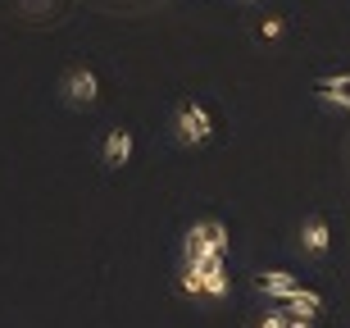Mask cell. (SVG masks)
<instances>
[{
  "label": "cell",
  "instance_id": "obj_1",
  "mask_svg": "<svg viewBox=\"0 0 350 328\" xmlns=\"http://www.w3.org/2000/svg\"><path fill=\"white\" fill-rule=\"evenodd\" d=\"M228 260V228L223 219H196L182 237V264H209Z\"/></svg>",
  "mask_w": 350,
  "mask_h": 328
},
{
  "label": "cell",
  "instance_id": "obj_2",
  "mask_svg": "<svg viewBox=\"0 0 350 328\" xmlns=\"http://www.w3.org/2000/svg\"><path fill=\"white\" fill-rule=\"evenodd\" d=\"M173 137L182 146H205L214 137V110L205 101H182L178 114H173Z\"/></svg>",
  "mask_w": 350,
  "mask_h": 328
},
{
  "label": "cell",
  "instance_id": "obj_3",
  "mask_svg": "<svg viewBox=\"0 0 350 328\" xmlns=\"http://www.w3.org/2000/svg\"><path fill=\"white\" fill-rule=\"evenodd\" d=\"M59 92H64V101L73 110H87V105H96V101H100V78H96V68L73 64L64 73V82H59Z\"/></svg>",
  "mask_w": 350,
  "mask_h": 328
},
{
  "label": "cell",
  "instance_id": "obj_4",
  "mask_svg": "<svg viewBox=\"0 0 350 328\" xmlns=\"http://www.w3.org/2000/svg\"><path fill=\"white\" fill-rule=\"evenodd\" d=\"M314 96L323 105L350 114V73H323V78H314Z\"/></svg>",
  "mask_w": 350,
  "mask_h": 328
},
{
  "label": "cell",
  "instance_id": "obj_5",
  "mask_svg": "<svg viewBox=\"0 0 350 328\" xmlns=\"http://www.w3.org/2000/svg\"><path fill=\"white\" fill-rule=\"evenodd\" d=\"M255 292H260V297H273V301H286V297L300 292V278L286 274V269H260V274H255Z\"/></svg>",
  "mask_w": 350,
  "mask_h": 328
},
{
  "label": "cell",
  "instance_id": "obj_6",
  "mask_svg": "<svg viewBox=\"0 0 350 328\" xmlns=\"http://www.w3.org/2000/svg\"><path fill=\"white\" fill-rule=\"evenodd\" d=\"M132 151H137V137H132V128H109V137H105V169H123L132 160Z\"/></svg>",
  "mask_w": 350,
  "mask_h": 328
},
{
  "label": "cell",
  "instance_id": "obj_7",
  "mask_svg": "<svg viewBox=\"0 0 350 328\" xmlns=\"http://www.w3.org/2000/svg\"><path fill=\"white\" fill-rule=\"evenodd\" d=\"M300 247L310 251V255H327L332 251V223L323 214H310V219L300 223Z\"/></svg>",
  "mask_w": 350,
  "mask_h": 328
},
{
  "label": "cell",
  "instance_id": "obj_8",
  "mask_svg": "<svg viewBox=\"0 0 350 328\" xmlns=\"http://www.w3.org/2000/svg\"><path fill=\"white\" fill-rule=\"evenodd\" d=\"M282 315H291V319H319V315H323V297L310 292V288H300L296 297H286V301H282Z\"/></svg>",
  "mask_w": 350,
  "mask_h": 328
},
{
  "label": "cell",
  "instance_id": "obj_9",
  "mask_svg": "<svg viewBox=\"0 0 350 328\" xmlns=\"http://www.w3.org/2000/svg\"><path fill=\"white\" fill-rule=\"evenodd\" d=\"M205 297L209 301H223V297H228V260L205 264Z\"/></svg>",
  "mask_w": 350,
  "mask_h": 328
},
{
  "label": "cell",
  "instance_id": "obj_10",
  "mask_svg": "<svg viewBox=\"0 0 350 328\" xmlns=\"http://www.w3.org/2000/svg\"><path fill=\"white\" fill-rule=\"evenodd\" d=\"M178 288H182V297H205V264H182Z\"/></svg>",
  "mask_w": 350,
  "mask_h": 328
},
{
  "label": "cell",
  "instance_id": "obj_11",
  "mask_svg": "<svg viewBox=\"0 0 350 328\" xmlns=\"http://www.w3.org/2000/svg\"><path fill=\"white\" fill-rule=\"evenodd\" d=\"M260 37H264V41L282 37V18H264V23H260Z\"/></svg>",
  "mask_w": 350,
  "mask_h": 328
},
{
  "label": "cell",
  "instance_id": "obj_12",
  "mask_svg": "<svg viewBox=\"0 0 350 328\" xmlns=\"http://www.w3.org/2000/svg\"><path fill=\"white\" fill-rule=\"evenodd\" d=\"M255 328H286V315H282V310H273V315H264Z\"/></svg>",
  "mask_w": 350,
  "mask_h": 328
},
{
  "label": "cell",
  "instance_id": "obj_13",
  "mask_svg": "<svg viewBox=\"0 0 350 328\" xmlns=\"http://www.w3.org/2000/svg\"><path fill=\"white\" fill-rule=\"evenodd\" d=\"M286 328H314V319H291L286 315Z\"/></svg>",
  "mask_w": 350,
  "mask_h": 328
}]
</instances>
